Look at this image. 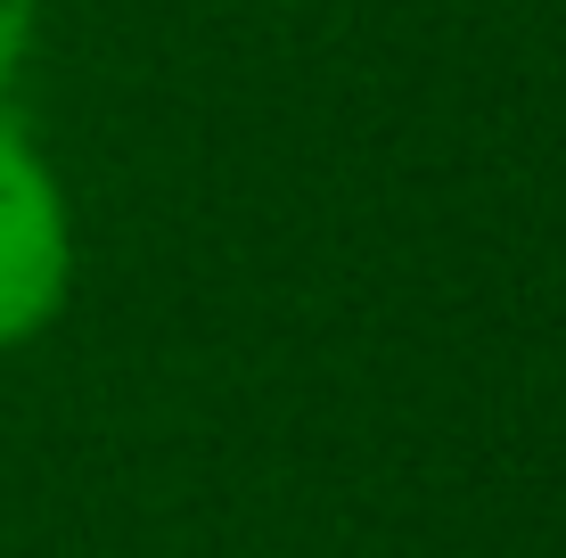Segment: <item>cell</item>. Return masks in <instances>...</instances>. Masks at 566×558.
Instances as JSON below:
<instances>
[{"label": "cell", "instance_id": "7a4b0ae2", "mask_svg": "<svg viewBox=\"0 0 566 558\" xmlns=\"http://www.w3.org/2000/svg\"><path fill=\"white\" fill-rule=\"evenodd\" d=\"M33 17H42V0H0V91H9V74L33 50Z\"/></svg>", "mask_w": 566, "mask_h": 558}, {"label": "cell", "instance_id": "6da1fadb", "mask_svg": "<svg viewBox=\"0 0 566 558\" xmlns=\"http://www.w3.org/2000/svg\"><path fill=\"white\" fill-rule=\"evenodd\" d=\"M74 280V230L42 148L0 124V354L42 337Z\"/></svg>", "mask_w": 566, "mask_h": 558}]
</instances>
